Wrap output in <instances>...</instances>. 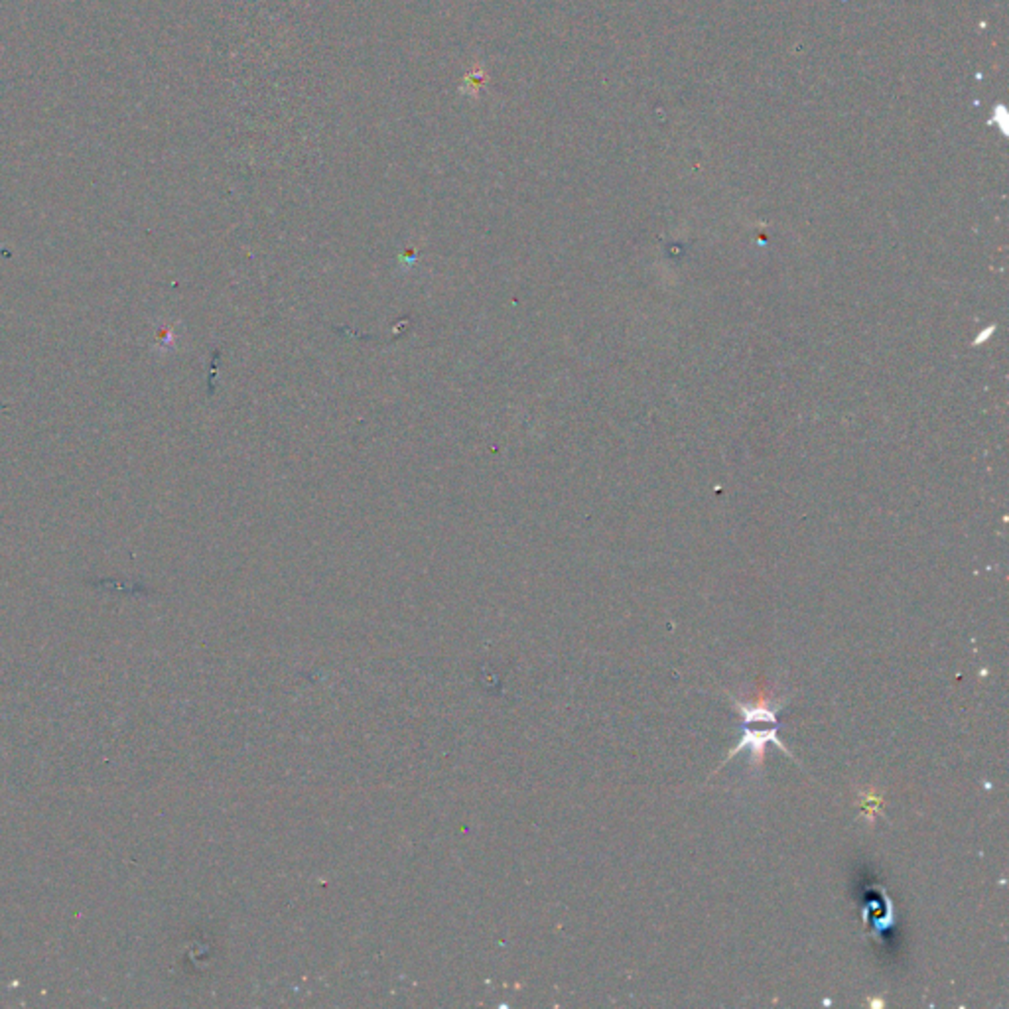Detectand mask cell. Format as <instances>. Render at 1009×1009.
Masks as SVG:
<instances>
[{"instance_id":"obj_1","label":"cell","mask_w":1009,"mask_h":1009,"mask_svg":"<svg viewBox=\"0 0 1009 1009\" xmlns=\"http://www.w3.org/2000/svg\"><path fill=\"white\" fill-rule=\"evenodd\" d=\"M769 743L779 746L784 753H787L789 757H792V753L789 751V748H784L783 743L777 739V726H773L771 730H751L749 726H743V736L738 741V746L728 753L726 761H730L731 757H736L743 748H749L751 749V753H749L751 767L761 769L763 763H766V749H767ZM726 761H723V763H726Z\"/></svg>"},{"instance_id":"obj_2","label":"cell","mask_w":1009,"mask_h":1009,"mask_svg":"<svg viewBox=\"0 0 1009 1009\" xmlns=\"http://www.w3.org/2000/svg\"><path fill=\"white\" fill-rule=\"evenodd\" d=\"M784 700L779 702H773L767 695H757L756 700L751 702H739L736 700V708L741 713L743 723H771V726H777V713L783 708Z\"/></svg>"}]
</instances>
